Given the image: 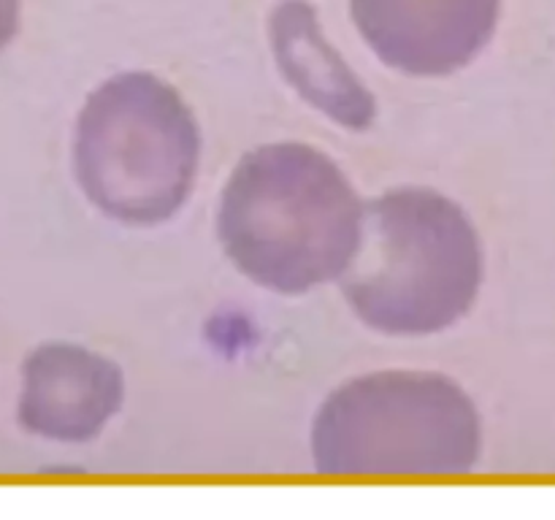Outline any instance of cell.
<instances>
[{"instance_id": "cell-1", "label": "cell", "mask_w": 555, "mask_h": 520, "mask_svg": "<svg viewBox=\"0 0 555 520\" xmlns=\"http://www.w3.org/2000/svg\"><path fill=\"white\" fill-rule=\"evenodd\" d=\"M366 204L339 162L304 141L244 152L217 206L233 269L276 296L339 282L356 260Z\"/></svg>"}, {"instance_id": "cell-2", "label": "cell", "mask_w": 555, "mask_h": 520, "mask_svg": "<svg viewBox=\"0 0 555 520\" xmlns=\"http://www.w3.org/2000/svg\"><path fill=\"white\" fill-rule=\"evenodd\" d=\"M486 249L469 211L431 187H393L366 204L356 260L341 296L366 328L431 336L475 309Z\"/></svg>"}, {"instance_id": "cell-3", "label": "cell", "mask_w": 555, "mask_h": 520, "mask_svg": "<svg viewBox=\"0 0 555 520\" xmlns=\"http://www.w3.org/2000/svg\"><path fill=\"white\" fill-rule=\"evenodd\" d=\"M309 444L323 477H464L480 464L482 417L448 374L388 368L331 390Z\"/></svg>"}, {"instance_id": "cell-4", "label": "cell", "mask_w": 555, "mask_h": 520, "mask_svg": "<svg viewBox=\"0 0 555 520\" xmlns=\"http://www.w3.org/2000/svg\"><path fill=\"white\" fill-rule=\"evenodd\" d=\"M201 128L173 84L150 70L108 76L85 98L74 128V177L108 220L155 227L193 195Z\"/></svg>"}, {"instance_id": "cell-5", "label": "cell", "mask_w": 555, "mask_h": 520, "mask_svg": "<svg viewBox=\"0 0 555 520\" xmlns=\"http://www.w3.org/2000/svg\"><path fill=\"white\" fill-rule=\"evenodd\" d=\"M350 16L379 63L439 79L480 57L499 27L502 0H350Z\"/></svg>"}, {"instance_id": "cell-6", "label": "cell", "mask_w": 555, "mask_h": 520, "mask_svg": "<svg viewBox=\"0 0 555 520\" xmlns=\"http://www.w3.org/2000/svg\"><path fill=\"white\" fill-rule=\"evenodd\" d=\"M125 390V374L112 358L74 341H47L22 363L16 420L33 437L90 442L119 415Z\"/></svg>"}, {"instance_id": "cell-7", "label": "cell", "mask_w": 555, "mask_h": 520, "mask_svg": "<svg viewBox=\"0 0 555 520\" xmlns=\"http://www.w3.org/2000/svg\"><path fill=\"white\" fill-rule=\"evenodd\" d=\"M269 43L276 70L307 106L350 133H366L377 122V98L325 38L307 0H282L271 11Z\"/></svg>"}, {"instance_id": "cell-8", "label": "cell", "mask_w": 555, "mask_h": 520, "mask_svg": "<svg viewBox=\"0 0 555 520\" xmlns=\"http://www.w3.org/2000/svg\"><path fill=\"white\" fill-rule=\"evenodd\" d=\"M20 30V0H0V54Z\"/></svg>"}]
</instances>
